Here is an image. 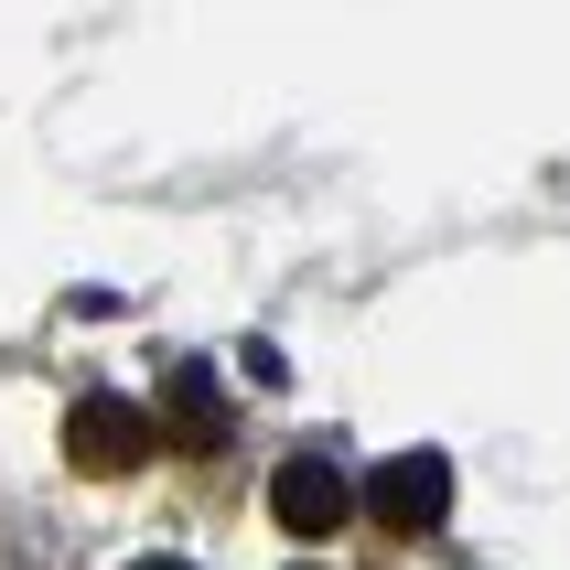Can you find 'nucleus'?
Returning <instances> with one entry per match:
<instances>
[{
    "label": "nucleus",
    "instance_id": "nucleus-1",
    "mask_svg": "<svg viewBox=\"0 0 570 570\" xmlns=\"http://www.w3.org/2000/svg\"><path fill=\"white\" fill-rule=\"evenodd\" d=\"M366 507H377V528H399V539H431L452 517V463L442 452H387L377 474H366Z\"/></svg>",
    "mask_w": 570,
    "mask_h": 570
},
{
    "label": "nucleus",
    "instance_id": "nucleus-2",
    "mask_svg": "<svg viewBox=\"0 0 570 570\" xmlns=\"http://www.w3.org/2000/svg\"><path fill=\"white\" fill-rule=\"evenodd\" d=\"M65 452H76V474H129V463L151 452V410H140V399L87 387V399L65 410Z\"/></svg>",
    "mask_w": 570,
    "mask_h": 570
},
{
    "label": "nucleus",
    "instance_id": "nucleus-3",
    "mask_svg": "<svg viewBox=\"0 0 570 570\" xmlns=\"http://www.w3.org/2000/svg\"><path fill=\"white\" fill-rule=\"evenodd\" d=\"M345 507H355V484L323 463V452H291L281 474H269V517H281L291 539H334L345 528Z\"/></svg>",
    "mask_w": 570,
    "mask_h": 570
},
{
    "label": "nucleus",
    "instance_id": "nucleus-4",
    "mask_svg": "<svg viewBox=\"0 0 570 570\" xmlns=\"http://www.w3.org/2000/svg\"><path fill=\"white\" fill-rule=\"evenodd\" d=\"M161 410H173V431H184L194 452H205V442H226V420H216V377H205V366H173Z\"/></svg>",
    "mask_w": 570,
    "mask_h": 570
},
{
    "label": "nucleus",
    "instance_id": "nucleus-5",
    "mask_svg": "<svg viewBox=\"0 0 570 570\" xmlns=\"http://www.w3.org/2000/svg\"><path fill=\"white\" fill-rule=\"evenodd\" d=\"M140 570H194V560H140Z\"/></svg>",
    "mask_w": 570,
    "mask_h": 570
}]
</instances>
